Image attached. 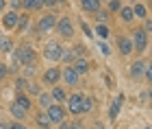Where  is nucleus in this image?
<instances>
[{
    "instance_id": "nucleus-1",
    "label": "nucleus",
    "mask_w": 152,
    "mask_h": 129,
    "mask_svg": "<svg viewBox=\"0 0 152 129\" xmlns=\"http://www.w3.org/2000/svg\"><path fill=\"white\" fill-rule=\"evenodd\" d=\"M15 59L22 66H28V64H33V59H35V50H33L28 44H22V46L15 48Z\"/></svg>"
},
{
    "instance_id": "nucleus-2",
    "label": "nucleus",
    "mask_w": 152,
    "mask_h": 129,
    "mask_svg": "<svg viewBox=\"0 0 152 129\" xmlns=\"http://www.w3.org/2000/svg\"><path fill=\"white\" fill-rule=\"evenodd\" d=\"M61 50H63V48H61V44L52 39V42H48V44H46V48H44V57H46V59H50V62H59V59H61Z\"/></svg>"
},
{
    "instance_id": "nucleus-3",
    "label": "nucleus",
    "mask_w": 152,
    "mask_h": 129,
    "mask_svg": "<svg viewBox=\"0 0 152 129\" xmlns=\"http://www.w3.org/2000/svg\"><path fill=\"white\" fill-rule=\"evenodd\" d=\"M146 46H148V35H146V31H143V29L133 31V48H137L139 53H143V50H146Z\"/></svg>"
},
{
    "instance_id": "nucleus-4",
    "label": "nucleus",
    "mask_w": 152,
    "mask_h": 129,
    "mask_svg": "<svg viewBox=\"0 0 152 129\" xmlns=\"http://www.w3.org/2000/svg\"><path fill=\"white\" fill-rule=\"evenodd\" d=\"M54 29L59 31L61 37H72L74 35V26H72V20L70 18H61L57 24H54Z\"/></svg>"
},
{
    "instance_id": "nucleus-5",
    "label": "nucleus",
    "mask_w": 152,
    "mask_h": 129,
    "mask_svg": "<svg viewBox=\"0 0 152 129\" xmlns=\"http://www.w3.org/2000/svg\"><path fill=\"white\" fill-rule=\"evenodd\" d=\"M46 114L50 116L52 123H61V120H65V112H63V107H61L59 103L48 105V107H46Z\"/></svg>"
},
{
    "instance_id": "nucleus-6",
    "label": "nucleus",
    "mask_w": 152,
    "mask_h": 129,
    "mask_svg": "<svg viewBox=\"0 0 152 129\" xmlns=\"http://www.w3.org/2000/svg\"><path fill=\"white\" fill-rule=\"evenodd\" d=\"M83 94L80 92H76V94H72L70 96V103H67V110H70L72 114H83Z\"/></svg>"
},
{
    "instance_id": "nucleus-7",
    "label": "nucleus",
    "mask_w": 152,
    "mask_h": 129,
    "mask_svg": "<svg viewBox=\"0 0 152 129\" xmlns=\"http://www.w3.org/2000/svg\"><path fill=\"white\" fill-rule=\"evenodd\" d=\"M18 13H15V9H11V11H7L4 16H2V29H7V31H11V29H15L18 26Z\"/></svg>"
},
{
    "instance_id": "nucleus-8",
    "label": "nucleus",
    "mask_w": 152,
    "mask_h": 129,
    "mask_svg": "<svg viewBox=\"0 0 152 129\" xmlns=\"http://www.w3.org/2000/svg\"><path fill=\"white\" fill-rule=\"evenodd\" d=\"M54 24H57V18L52 16V13H46V16H41V20H39V31L41 33H48V31H52L54 29Z\"/></svg>"
},
{
    "instance_id": "nucleus-9",
    "label": "nucleus",
    "mask_w": 152,
    "mask_h": 129,
    "mask_svg": "<svg viewBox=\"0 0 152 129\" xmlns=\"http://www.w3.org/2000/svg\"><path fill=\"white\" fill-rule=\"evenodd\" d=\"M61 77L67 85H76L78 83V72L74 70V68H65V70H61Z\"/></svg>"
},
{
    "instance_id": "nucleus-10",
    "label": "nucleus",
    "mask_w": 152,
    "mask_h": 129,
    "mask_svg": "<svg viewBox=\"0 0 152 129\" xmlns=\"http://www.w3.org/2000/svg\"><path fill=\"white\" fill-rule=\"evenodd\" d=\"M117 46H120L122 55H130V53H133V39L130 37H120L117 39Z\"/></svg>"
},
{
    "instance_id": "nucleus-11",
    "label": "nucleus",
    "mask_w": 152,
    "mask_h": 129,
    "mask_svg": "<svg viewBox=\"0 0 152 129\" xmlns=\"http://www.w3.org/2000/svg\"><path fill=\"white\" fill-rule=\"evenodd\" d=\"M59 79H61V70L59 68H48V70L44 72V81L46 83H57Z\"/></svg>"
},
{
    "instance_id": "nucleus-12",
    "label": "nucleus",
    "mask_w": 152,
    "mask_h": 129,
    "mask_svg": "<svg viewBox=\"0 0 152 129\" xmlns=\"http://www.w3.org/2000/svg\"><path fill=\"white\" fill-rule=\"evenodd\" d=\"M143 72H146V64H143V62H135L133 66H130V77H133V79L143 77Z\"/></svg>"
},
{
    "instance_id": "nucleus-13",
    "label": "nucleus",
    "mask_w": 152,
    "mask_h": 129,
    "mask_svg": "<svg viewBox=\"0 0 152 129\" xmlns=\"http://www.w3.org/2000/svg\"><path fill=\"white\" fill-rule=\"evenodd\" d=\"M72 68H74V70L78 72V74H85V72L89 70V64H87V59H85V57H76Z\"/></svg>"
},
{
    "instance_id": "nucleus-14",
    "label": "nucleus",
    "mask_w": 152,
    "mask_h": 129,
    "mask_svg": "<svg viewBox=\"0 0 152 129\" xmlns=\"http://www.w3.org/2000/svg\"><path fill=\"white\" fill-rule=\"evenodd\" d=\"M80 7L89 13H96L100 11V0H80Z\"/></svg>"
},
{
    "instance_id": "nucleus-15",
    "label": "nucleus",
    "mask_w": 152,
    "mask_h": 129,
    "mask_svg": "<svg viewBox=\"0 0 152 129\" xmlns=\"http://www.w3.org/2000/svg\"><path fill=\"white\" fill-rule=\"evenodd\" d=\"M11 114L15 116V120H24L26 116H28V112H26L24 107H20V105L15 103V101H13V105H11Z\"/></svg>"
},
{
    "instance_id": "nucleus-16",
    "label": "nucleus",
    "mask_w": 152,
    "mask_h": 129,
    "mask_svg": "<svg viewBox=\"0 0 152 129\" xmlns=\"http://www.w3.org/2000/svg\"><path fill=\"white\" fill-rule=\"evenodd\" d=\"M13 50V39L7 35H0V53H11Z\"/></svg>"
},
{
    "instance_id": "nucleus-17",
    "label": "nucleus",
    "mask_w": 152,
    "mask_h": 129,
    "mask_svg": "<svg viewBox=\"0 0 152 129\" xmlns=\"http://www.w3.org/2000/svg\"><path fill=\"white\" fill-rule=\"evenodd\" d=\"M122 101H124V96L120 94V96H117V101L111 105V112H109V118H111V120H115V118H117V114H120V107H122Z\"/></svg>"
},
{
    "instance_id": "nucleus-18",
    "label": "nucleus",
    "mask_w": 152,
    "mask_h": 129,
    "mask_svg": "<svg viewBox=\"0 0 152 129\" xmlns=\"http://www.w3.org/2000/svg\"><path fill=\"white\" fill-rule=\"evenodd\" d=\"M22 7L26 11H37V9H41V0H22Z\"/></svg>"
},
{
    "instance_id": "nucleus-19",
    "label": "nucleus",
    "mask_w": 152,
    "mask_h": 129,
    "mask_svg": "<svg viewBox=\"0 0 152 129\" xmlns=\"http://www.w3.org/2000/svg\"><path fill=\"white\" fill-rule=\"evenodd\" d=\"M15 103H18L20 107H24L26 112H28L31 107H33V103H31V99L26 96V94H18V96H15Z\"/></svg>"
},
{
    "instance_id": "nucleus-20",
    "label": "nucleus",
    "mask_w": 152,
    "mask_h": 129,
    "mask_svg": "<svg viewBox=\"0 0 152 129\" xmlns=\"http://www.w3.org/2000/svg\"><path fill=\"white\" fill-rule=\"evenodd\" d=\"M120 16H122L124 22H133V18H135L133 7H122V9H120Z\"/></svg>"
},
{
    "instance_id": "nucleus-21",
    "label": "nucleus",
    "mask_w": 152,
    "mask_h": 129,
    "mask_svg": "<svg viewBox=\"0 0 152 129\" xmlns=\"http://www.w3.org/2000/svg\"><path fill=\"white\" fill-rule=\"evenodd\" d=\"M28 22H31V18H28V13H24V16H20L18 18V26L15 29L22 33V31H26V26H28Z\"/></svg>"
},
{
    "instance_id": "nucleus-22",
    "label": "nucleus",
    "mask_w": 152,
    "mask_h": 129,
    "mask_svg": "<svg viewBox=\"0 0 152 129\" xmlns=\"http://www.w3.org/2000/svg\"><path fill=\"white\" fill-rule=\"evenodd\" d=\"M35 120H37V125H39V127H48V125H50V123H52V120H50V116H48V114H46V112H39Z\"/></svg>"
},
{
    "instance_id": "nucleus-23",
    "label": "nucleus",
    "mask_w": 152,
    "mask_h": 129,
    "mask_svg": "<svg viewBox=\"0 0 152 129\" xmlns=\"http://www.w3.org/2000/svg\"><path fill=\"white\" fill-rule=\"evenodd\" d=\"M50 94H52V101H57V103H63V101H65V92H63V87H54Z\"/></svg>"
},
{
    "instance_id": "nucleus-24",
    "label": "nucleus",
    "mask_w": 152,
    "mask_h": 129,
    "mask_svg": "<svg viewBox=\"0 0 152 129\" xmlns=\"http://www.w3.org/2000/svg\"><path fill=\"white\" fill-rule=\"evenodd\" d=\"M52 103V94H46V92H39V105L41 107H44V110H46V107L48 105H50Z\"/></svg>"
},
{
    "instance_id": "nucleus-25",
    "label": "nucleus",
    "mask_w": 152,
    "mask_h": 129,
    "mask_svg": "<svg viewBox=\"0 0 152 129\" xmlns=\"http://www.w3.org/2000/svg\"><path fill=\"white\" fill-rule=\"evenodd\" d=\"M61 59H63V62H74L76 53L74 50H61Z\"/></svg>"
},
{
    "instance_id": "nucleus-26",
    "label": "nucleus",
    "mask_w": 152,
    "mask_h": 129,
    "mask_svg": "<svg viewBox=\"0 0 152 129\" xmlns=\"http://www.w3.org/2000/svg\"><path fill=\"white\" fill-rule=\"evenodd\" d=\"M122 4H124L122 0H109V11H113V13H115V11H120V9H122Z\"/></svg>"
},
{
    "instance_id": "nucleus-27",
    "label": "nucleus",
    "mask_w": 152,
    "mask_h": 129,
    "mask_svg": "<svg viewBox=\"0 0 152 129\" xmlns=\"http://www.w3.org/2000/svg\"><path fill=\"white\" fill-rule=\"evenodd\" d=\"M91 107H94V101L91 99H83V114H87V112H91Z\"/></svg>"
},
{
    "instance_id": "nucleus-28",
    "label": "nucleus",
    "mask_w": 152,
    "mask_h": 129,
    "mask_svg": "<svg viewBox=\"0 0 152 129\" xmlns=\"http://www.w3.org/2000/svg\"><path fill=\"white\" fill-rule=\"evenodd\" d=\"M133 11H135V16H139V18H146V13H148L143 4H135V9H133Z\"/></svg>"
},
{
    "instance_id": "nucleus-29",
    "label": "nucleus",
    "mask_w": 152,
    "mask_h": 129,
    "mask_svg": "<svg viewBox=\"0 0 152 129\" xmlns=\"http://www.w3.org/2000/svg\"><path fill=\"white\" fill-rule=\"evenodd\" d=\"M96 33H98L100 37H107L109 35V29H107L104 24H98V26H96Z\"/></svg>"
},
{
    "instance_id": "nucleus-30",
    "label": "nucleus",
    "mask_w": 152,
    "mask_h": 129,
    "mask_svg": "<svg viewBox=\"0 0 152 129\" xmlns=\"http://www.w3.org/2000/svg\"><path fill=\"white\" fill-rule=\"evenodd\" d=\"M7 77H9V66L0 62V79H7Z\"/></svg>"
},
{
    "instance_id": "nucleus-31",
    "label": "nucleus",
    "mask_w": 152,
    "mask_h": 129,
    "mask_svg": "<svg viewBox=\"0 0 152 129\" xmlns=\"http://www.w3.org/2000/svg\"><path fill=\"white\" fill-rule=\"evenodd\" d=\"M9 129H28V127H26L22 120H15V123H11V125H9Z\"/></svg>"
},
{
    "instance_id": "nucleus-32",
    "label": "nucleus",
    "mask_w": 152,
    "mask_h": 129,
    "mask_svg": "<svg viewBox=\"0 0 152 129\" xmlns=\"http://www.w3.org/2000/svg\"><path fill=\"white\" fill-rule=\"evenodd\" d=\"M143 77H146L150 83H152V64H150V66H146V72H143Z\"/></svg>"
},
{
    "instance_id": "nucleus-33",
    "label": "nucleus",
    "mask_w": 152,
    "mask_h": 129,
    "mask_svg": "<svg viewBox=\"0 0 152 129\" xmlns=\"http://www.w3.org/2000/svg\"><path fill=\"white\" fill-rule=\"evenodd\" d=\"M100 50H102V53H104V55H111V48H109V46H107V44H100Z\"/></svg>"
},
{
    "instance_id": "nucleus-34",
    "label": "nucleus",
    "mask_w": 152,
    "mask_h": 129,
    "mask_svg": "<svg viewBox=\"0 0 152 129\" xmlns=\"http://www.w3.org/2000/svg\"><path fill=\"white\" fill-rule=\"evenodd\" d=\"M96 13H98V20H100V22H107V13H102V11H96Z\"/></svg>"
},
{
    "instance_id": "nucleus-35",
    "label": "nucleus",
    "mask_w": 152,
    "mask_h": 129,
    "mask_svg": "<svg viewBox=\"0 0 152 129\" xmlns=\"http://www.w3.org/2000/svg\"><path fill=\"white\" fill-rule=\"evenodd\" d=\"M59 129H72V125H67L65 120H61V123H59Z\"/></svg>"
},
{
    "instance_id": "nucleus-36",
    "label": "nucleus",
    "mask_w": 152,
    "mask_h": 129,
    "mask_svg": "<svg viewBox=\"0 0 152 129\" xmlns=\"http://www.w3.org/2000/svg\"><path fill=\"white\" fill-rule=\"evenodd\" d=\"M143 31H152V22H150V20H146V24H143Z\"/></svg>"
},
{
    "instance_id": "nucleus-37",
    "label": "nucleus",
    "mask_w": 152,
    "mask_h": 129,
    "mask_svg": "<svg viewBox=\"0 0 152 129\" xmlns=\"http://www.w3.org/2000/svg\"><path fill=\"white\" fill-rule=\"evenodd\" d=\"M18 7H22V2H20V0H13V2H11V9H18Z\"/></svg>"
},
{
    "instance_id": "nucleus-38",
    "label": "nucleus",
    "mask_w": 152,
    "mask_h": 129,
    "mask_svg": "<svg viewBox=\"0 0 152 129\" xmlns=\"http://www.w3.org/2000/svg\"><path fill=\"white\" fill-rule=\"evenodd\" d=\"M41 4H46V7H54L52 0H41Z\"/></svg>"
},
{
    "instance_id": "nucleus-39",
    "label": "nucleus",
    "mask_w": 152,
    "mask_h": 129,
    "mask_svg": "<svg viewBox=\"0 0 152 129\" xmlns=\"http://www.w3.org/2000/svg\"><path fill=\"white\" fill-rule=\"evenodd\" d=\"M52 2H54V7H59V4H65L67 0H52Z\"/></svg>"
},
{
    "instance_id": "nucleus-40",
    "label": "nucleus",
    "mask_w": 152,
    "mask_h": 129,
    "mask_svg": "<svg viewBox=\"0 0 152 129\" xmlns=\"http://www.w3.org/2000/svg\"><path fill=\"white\" fill-rule=\"evenodd\" d=\"M4 7H7V0H0V11H4Z\"/></svg>"
},
{
    "instance_id": "nucleus-41",
    "label": "nucleus",
    "mask_w": 152,
    "mask_h": 129,
    "mask_svg": "<svg viewBox=\"0 0 152 129\" xmlns=\"http://www.w3.org/2000/svg\"><path fill=\"white\" fill-rule=\"evenodd\" d=\"M0 129H9V125H7V123H0Z\"/></svg>"
},
{
    "instance_id": "nucleus-42",
    "label": "nucleus",
    "mask_w": 152,
    "mask_h": 129,
    "mask_svg": "<svg viewBox=\"0 0 152 129\" xmlns=\"http://www.w3.org/2000/svg\"><path fill=\"white\" fill-rule=\"evenodd\" d=\"M72 129H83V127H80V123H76V125H72Z\"/></svg>"
},
{
    "instance_id": "nucleus-43",
    "label": "nucleus",
    "mask_w": 152,
    "mask_h": 129,
    "mask_svg": "<svg viewBox=\"0 0 152 129\" xmlns=\"http://www.w3.org/2000/svg\"><path fill=\"white\" fill-rule=\"evenodd\" d=\"M94 129H104V127H102L100 123H96V127H94Z\"/></svg>"
},
{
    "instance_id": "nucleus-44",
    "label": "nucleus",
    "mask_w": 152,
    "mask_h": 129,
    "mask_svg": "<svg viewBox=\"0 0 152 129\" xmlns=\"http://www.w3.org/2000/svg\"><path fill=\"white\" fill-rule=\"evenodd\" d=\"M150 99H152V90H150Z\"/></svg>"
}]
</instances>
